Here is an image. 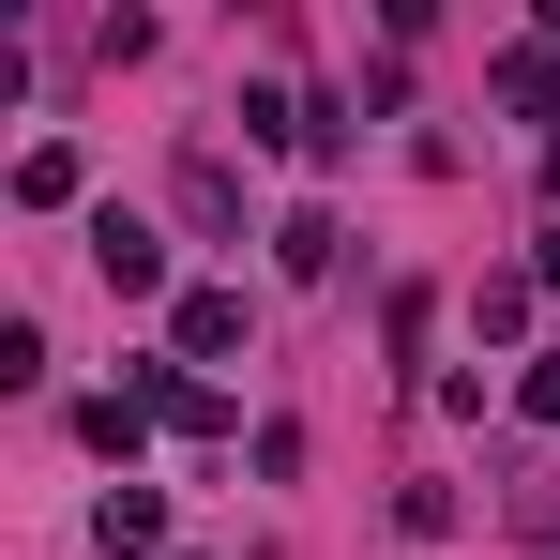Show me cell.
Listing matches in <instances>:
<instances>
[{"mask_svg":"<svg viewBox=\"0 0 560 560\" xmlns=\"http://www.w3.org/2000/svg\"><path fill=\"white\" fill-rule=\"evenodd\" d=\"M243 137H258V152H288V167H334V152H349V121H334L318 92H288V77H258V92H243Z\"/></svg>","mask_w":560,"mask_h":560,"instance_id":"obj_1","label":"cell"},{"mask_svg":"<svg viewBox=\"0 0 560 560\" xmlns=\"http://www.w3.org/2000/svg\"><path fill=\"white\" fill-rule=\"evenodd\" d=\"M243 334H258V303H243V288H183V303H167V364H228Z\"/></svg>","mask_w":560,"mask_h":560,"instance_id":"obj_2","label":"cell"},{"mask_svg":"<svg viewBox=\"0 0 560 560\" xmlns=\"http://www.w3.org/2000/svg\"><path fill=\"white\" fill-rule=\"evenodd\" d=\"M92 273L121 288V303H167V243H152V228H137L121 197H106V212H92Z\"/></svg>","mask_w":560,"mask_h":560,"instance_id":"obj_3","label":"cell"},{"mask_svg":"<svg viewBox=\"0 0 560 560\" xmlns=\"http://www.w3.org/2000/svg\"><path fill=\"white\" fill-rule=\"evenodd\" d=\"M121 394H137V409H152L167 440H228V394H212V378H197V364H137V378H121Z\"/></svg>","mask_w":560,"mask_h":560,"instance_id":"obj_4","label":"cell"},{"mask_svg":"<svg viewBox=\"0 0 560 560\" xmlns=\"http://www.w3.org/2000/svg\"><path fill=\"white\" fill-rule=\"evenodd\" d=\"M485 92L515 106V121H546V137H560V46H546V31H530V46H500V61H485Z\"/></svg>","mask_w":560,"mask_h":560,"instance_id":"obj_5","label":"cell"},{"mask_svg":"<svg viewBox=\"0 0 560 560\" xmlns=\"http://www.w3.org/2000/svg\"><path fill=\"white\" fill-rule=\"evenodd\" d=\"M77 197H92V152L77 137H31L15 152V212H77Z\"/></svg>","mask_w":560,"mask_h":560,"instance_id":"obj_6","label":"cell"},{"mask_svg":"<svg viewBox=\"0 0 560 560\" xmlns=\"http://www.w3.org/2000/svg\"><path fill=\"white\" fill-rule=\"evenodd\" d=\"M92 546H106V560H167V500H152V485H106Z\"/></svg>","mask_w":560,"mask_h":560,"instance_id":"obj_7","label":"cell"},{"mask_svg":"<svg viewBox=\"0 0 560 560\" xmlns=\"http://www.w3.org/2000/svg\"><path fill=\"white\" fill-rule=\"evenodd\" d=\"M183 228H212V243L243 228V183H228V152H183Z\"/></svg>","mask_w":560,"mask_h":560,"instance_id":"obj_8","label":"cell"},{"mask_svg":"<svg viewBox=\"0 0 560 560\" xmlns=\"http://www.w3.org/2000/svg\"><path fill=\"white\" fill-rule=\"evenodd\" d=\"M530 288H546V273H485V288H469V334L515 349V334H530Z\"/></svg>","mask_w":560,"mask_h":560,"instance_id":"obj_9","label":"cell"},{"mask_svg":"<svg viewBox=\"0 0 560 560\" xmlns=\"http://www.w3.org/2000/svg\"><path fill=\"white\" fill-rule=\"evenodd\" d=\"M273 273H303V288L334 273V212H288V228H273Z\"/></svg>","mask_w":560,"mask_h":560,"instance_id":"obj_10","label":"cell"},{"mask_svg":"<svg viewBox=\"0 0 560 560\" xmlns=\"http://www.w3.org/2000/svg\"><path fill=\"white\" fill-rule=\"evenodd\" d=\"M137 440H152V409H137V394H92V455L137 469Z\"/></svg>","mask_w":560,"mask_h":560,"instance_id":"obj_11","label":"cell"},{"mask_svg":"<svg viewBox=\"0 0 560 560\" xmlns=\"http://www.w3.org/2000/svg\"><path fill=\"white\" fill-rule=\"evenodd\" d=\"M515 424H560V349H530V364H515Z\"/></svg>","mask_w":560,"mask_h":560,"instance_id":"obj_12","label":"cell"},{"mask_svg":"<svg viewBox=\"0 0 560 560\" xmlns=\"http://www.w3.org/2000/svg\"><path fill=\"white\" fill-rule=\"evenodd\" d=\"M530 273H546V288H560V228H546V258H530Z\"/></svg>","mask_w":560,"mask_h":560,"instance_id":"obj_13","label":"cell"},{"mask_svg":"<svg viewBox=\"0 0 560 560\" xmlns=\"http://www.w3.org/2000/svg\"><path fill=\"white\" fill-rule=\"evenodd\" d=\"M546 46H560V0H546Z\"/></svg>","mask_w":560,"mask_h":560,"instance_id":"obj_14","label":"cell"}]
</instances>
